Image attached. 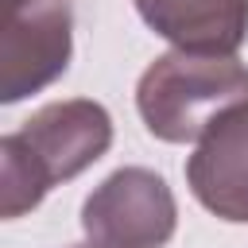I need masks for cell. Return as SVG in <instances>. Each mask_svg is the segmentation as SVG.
Wrapping results in <instances>:
<instances>
[{"label":"cell","mask_w":248,"mask_h":248,"mask_svg":"<svg viewBox=\"0 0 248 248\" xmlns=\"http://www.w3.org/2000/svg\"><path fill=\"white\" fill-rule=\"evenodd\" d=\"M112 143L105 105L74 97L50 101L0 140V213L8 221L35 209L50 186L93 167Z\"/></svg>","instance_id":"cell-1"},{"label":"cell","mask_w":248,"mask_h":248,"mask_svg":"<svg viewBox=\"0 0 248 248\" xmlns=\"http://www.w3.org/2000/svg\"><path fill=\"white\" fill-rule=\"evenodd\" d=\"M190 194L221 221L248 225V101L221 112L186 159Z\"/></svg>","instance_id":"cell-5"},{"label":"cell","mask_w":248,"mask_h":248,"mask_svg":"<svg viewBox=\"0 0 248 248\" xmlns=\"http://www.w3.org/2000/svg\"><path fill=\"white\" fill-rule=\"evenodd\" d=\"M74 248H93V244H74Z\"/></svg>","instance_id":"cell-7"},{"label":"cell","mask_w":248,"mask_h":248,"mask_svg":"<svg viewBox=\"0 0 248 248\" xmlns=\"http://www.w3.org/2000/svg\"><path fill=\"white\" fill-rule=\"evenodd\" d=\"M174 225V194L167 178L147 167L112 170L81 205V229L93 248H163Z\"/></svg>","instance_id":"cell-3"},{"label":"cell","mask_w":248,"mask_h":248,"mask_svg":"<svg viewBox=\"0 0 248 248\" xmlns=\"http://www.w3.org/2000/svg\"><path fill=\"white\" fill-rule=\"evenodd\" d=\"M240 101H248V66L236 54L167 50L136 85L140 120L163 143L202 140L205 128Z\"/></svg>","instance_id":"cell-2"},{"label":"cell","mask_w":248,"mask_h":248,"mask_svg":"<svg viewBox=\"0 0 248 248\" xmlns=\"http://www.w3.org/2000/svg\"><path fill=\"white\" fill-rule=\"evenodd\" d=\"M136 12L174 50L236 54L248 39V0H136Z\"/></svg>","instance_id":"cell-6"},{"label":"cell","mask_w":248,"mask_h":248,"mask_svg":"<svg viewBox=\"0 0 248 248\" xmlns=\"http://www.w3.org/2000/svg\"><path fill=\"white\" fill-rule=\"evenodd\" d=\"M74 54L70 0H4L0 101L16 105L66 74Z\"/></svg>","instance_id":"cell-4"}]
</instances>
